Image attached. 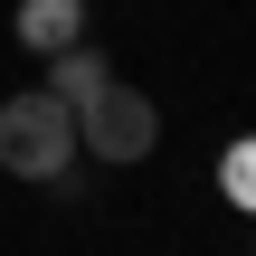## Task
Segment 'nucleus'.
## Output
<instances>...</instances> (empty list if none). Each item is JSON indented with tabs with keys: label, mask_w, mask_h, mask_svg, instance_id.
<instances>
[{
	"label": "nucleus",
	"mask_w": 256,
	"mask_h": 256,
	"mask_svg": "<svg viewBox=\"0 0 256 256\" xmlns=\"http://www.w3.org/2000/svg\"><path fill=\"white\" fill-rule=\"evenodd\" d=\"M19 48H38V57L86 48V0H19Z\"/></svg>",
	"instance_id": "3"
},
{
	"label": "nucleus",
	"mask_w": 256,
	"mask_h": 256,
	"mask_svg": "<svg viewBox=\"0 0 256 256\" xmlns=\"http://www.w3.org/2000/svg\"><path fill=\"white\" fill-rule=\"evenodd\" d=\"M218 190H228V200H238V209L256 218V133H247V142H228V152H218Z\"/></svg>",
	"instance_id": "5"
},
{
	"label": "nucleus",
	"mask_w": 256,
	"mask_h": 256,
	"mask_svg": "<svg viewBox=\"0 0 256 256\" xmlns=\"http://www.w3.org/2000/svg\"><path fill=\"white\" fill-rule=\"evenodd\" d=\"M95 86H104V57H86V48H57V76H48V95H57V104H86Z\"/></svg>",
	"instance_id": "4"
},
{
	"label": "nucleus",
	"mask_w": 256,
	"mask_h": 256,
	"mask_svg": "<svg viewBox=\"0 0 256 256\" xmlns=\"http://www.w3.org/2000/svg\"><path fill=\"white\" fill-rule=\"evenodd\" d=\"M0 162H10L19 180H57V171L76 162V104H57L48 86H38V95H10V104H0Z\"/></svg>",
	"instance_id": "1"
},
{
	"label": "nucleus",
	"mask_w": 256,
	"mask_h": 256,
	"mask_svg": "<svg viewBox=\"0 0 256 256\" xmlns=\"http://www.w3.org/2000/svg\"><path fill=\"white\" fill-rule=\"evenodd\" d=\"M162 142V114H152V95L142 86H95L86 104H76V152H95V162H142Z\"/></svg>",
	"instance_id": "2"
}]
</instances>
